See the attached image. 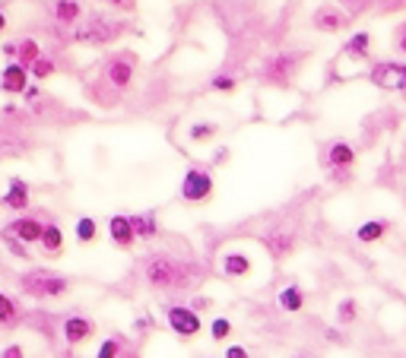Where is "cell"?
Masks as SVG:
<instances>
[{
  "label": "cell",
  "mask_w": 406,
  "mask_h": 358,
  "mask_svg": "<svg viewBox=\"0 0 406 358\" xmlns=\"http://www.w3.org/2000/svg\"><path fill=\"white\" fill-rule=\"evenodd\" d=\"M143 276H146V283L159 292L191 289V267L175 260L172 254H146L143 257Z\"/></svg>",
  "instance_id": "cell-1"
},
{
  "label": "cell",
  "mask_w": 406,
  "mask_h": 358,
  "mask_svg": "<svg viewBox=\"0 0 406 358\" xmlns=\"http://www.w3.org/2000/svg\"><path fill=\"white\" fill-rule=\"evenodd\" d=\"M216 191V181H213V172L203 165H191L184 172V178H181V200L184 203H207L210 197H213Z\"/></svg>",
  "instance_id": "cell-2"
},
{
  "label": "cell",
  "mask_w": 406,
  "mask_h": 358,
  "mask_svg": "<svg viewBox=\"0 0 406 358\" xmlns=\"http://www.w3.org/2000/svg\"><path fill=\"white\" fill-rule=\"evenodd\" d=\"M70 283L64 276L57 273H48V269H35V273L22 276V292L32 298H61L67 295Z\"/></svg>",
  "instance_id": "cell-3"
},
{
  "label": "cell",
  "mask_w": 406,
  "mask_h": 358,
  "mask_svg": "<svg viewBox=\"0 0 406 358\" xmlns=\"http://www.w3.org/2000/svg\"><path fill=\"white\" fill-rule=\"evenodd\" d=\"M368 83L384 92H406V61H375L368 67Z\"/></svg>",
  "instance_id": "cell-4"
},
{
  "label": "cell",
  "mask_w": 406,
  "mask_h": 358,
  "mask_svg": "<svg viewBox=\"0 0 406 358\" xmlns=\"http://www.w3.org/2000/svg\"><path fill=\"white\" fill-rule=\"evenodd\" d=\"M166 324H168V330H172L178 339H184V343L194 339V336H200V330H203V320H200V314L191 308V304H168Z\"/></svg>",
  "instance_id": "cell-5"
},
{
  "label": "cell",
  "mask_w": 406,
  "mask_h": 358,
  "mask_svg": "<svg viewBox=\"0 0 406 358\" xmlns=\"http://www.w3.org/2000/svg\"><path fill=\"white\" fill-rule=\"evenodd\" d=\"M349 13H346L340 3H321V7L311 13V26L317 29V32L324 35H333V32H343L346 26H349Z\"/></svg>",
  "instance_id": "cell-6"
},
{
  "label": "cell",
  "mask_w": 406,
  "mask_h": 358,
  "mask_svg": "<svg viewBox=\"0 0 406 358\" xmlns=\"http://www.w3.org/2000/svg\"><path fill=\"white\" fill-rule=\"evenodd\" d=\"M327 165H331V174L340 178V184H346L352 165H356V149H352L346 140H333V143L327 146Z\"/></svg>",
  "instance_id": "cell-7"
},
{
  "label": "cell",
  "mask_w": 406,
  "mask_h": 358,
  "mask_svg": "<svg viewBox=\"0 0 406 358\" xmlns=\"http://www.w3.org/2000/svg\"><path fill=\"white\" fill-rule=\"evenodd\" d=\"M298 64H302V57L298 54H273L267 57V64H263V80L273 86H286L296 76Z\"/></svg>",
  "instance_id": "cell-8"
},
{
  "label": "cell",
  "mask_w": 406,
  "mask_h": 358,
  "mask_svg": "<svg viewBox=\"0 0 406 358\" xmlns=\"http://www.w3.org/2000/svg\"><path fill=\"white\" fill-rule=\"evenodd\" d=\"M133 73H137V57L133 54H115L105 64V76L115 89H127L133 83Z\"/></svg>",
  "instance_id": "cell-9"
},
{
  "label": "cell",
  "mask_w": 406,
  "mask_h": 358,
  "mask_svg": "<svg viewBox=\"0 0 406 358\" xmlns=\"http://www.w3.org/2000/svg\"><path fill=\"white\" fill-rule=\"evenodd\" d=\"M117 29H121V26H111L108 20H99V16H92L89 22H83V26L76 29V42L105 45V42H111V38L117 35Z\"/></svg>",
  "instance_id": "cell-10"
},
{
  "label": "cell",
  "mask_w": 406,
  "mask_h": 358,
  "mask_svg": "<svg viewBox=\"0 0 406 358\" xmlns=\"http://www.w3.org/2000/svg\"><path fill=\"white\" fill-rule=\"evenodd\" d=\"M42 232H45V222L32 219V216H20V219H13L3 228V234H10V238H16L22 244H38L42 241Z\"/></svg>",
  "instance_id": "cell-11"
},
{
  "label": "cell",
  "mask_w": 406,
  "mask_h": 358,
  "mask_svg": "<svg viewBox=\"0 0 406 358\" xmlns=\"http://www.w3.org/2000/svg\"><path fill=\"white\" fill-rule=\"evenodd\" d=\"M108 238H111V244L115 248H133V241H137V232H133V222H131V216H124V213H117V216H111L108 219Z\"/></svg>",
  "instance_id": "cell-12"
},
{
  "label": "cell",
  "mask_w": 406,
  "mask_h": 358,
  "mask_svg": "<svg viewBox=\"0 0 406 358\" xmlns=\"http://www.w3.org/2000/svg\"><path fill=\"white\" fill-rule=\"evenodd\" d=\"M92 333H96V324L83 314H70L67 320H64V343L67 345H83Z\"/></svg>",
  "instance_id": "cell-13"
},
{
  "label": "cell",
  "mask_w": 406,
  "mask_h": 358,
  "mask_svg": "<svg viewBox=\"0 0 406 358\" xmlns=\"http://www.w3.org/2000/svg\"><path fill=\"white\" fill-rule=\"evenodd\" d=\"M251 257L241 254V251H229V254H222V276L226 279H245V276L251 273Z\"/></svg>",
  "instance_id": "cell-14"
},
{
  "label": "cell",
  "mask_w": 406,
  "mask_h": 358,
  "mask_svg": "<svg viewBox=\"0 0 406 358\" xmlns=\"http://www.w3.org/2000/svg\"><path fill=\"white\" fill-rule=\"evenodd\" d=\"M343 57H352V61H368V57H372V35H368V32L349 35L346 45H343Z\"/></svg>",
  "instance_id": "cell-15"
},
{
  "label": "cell",
  "mask_w": 406,
  "mask_h": 358,
  "mask_svg": "<svg viewBox=\"0 0 406 358\" xmlns=\"http://www.w3.org/2000/svg\"><path fill=\"white\" fill-rule=\"evenodd\" d=\"M387 232H391V222L387 219H368L356 228V241L358 244H375V241H381Z\"/></svg>",
  "instance_id": "cell-16"
},
{
  "label": "cell",
  "mask_w": 406,
  "mask_h": 358,
  "mask_svg": "<svg viewBox=\"0 0 406 358\" xmlns=\"http://www.w3.org/2000/svg\"><path fill=\"white\" fill-rule=\"evenodd\" d=\"M26 80H29L26 67H22V64H10V67L0 73V89L3 92H26Z\"/></svg>",
  "instance_id": "cell-17"
},
{
  "label": "cell",
  "mask_w": 406,
  "mask_h": 358,
  "mask_svg": "<svg viewBox=\"0 0 406 358\" xmlns=\"http://www.w3.org/2000/svg\"><path fill=\"white\" fill-rule=\"evenodd\" d=\"M276 304H280V311H286V314H298V311H305V289L302 285H286V289L276 295Z\"/></svg>",
  "instance_id": "cell-18"
},
{
  "label": "cell",
  "mask_w": 406,
  "mask_h": 358,
  "mask_svg": "<svg viewBox=\"0 0 406 358\" xmlns=\"http://www.w3.org/2000/svg\"><path fill=\"white\" fill-rule=\"evenodd\" d=\"M3 207H10V209H26L29 207V184L22 178L10 181L7 193H3Z\"/></svg>",
  "instance_id": "cell-19"
},
{
  "label": "cell",
  "mask_w": 406,
  "mask_h": 358,
  "mask_svg": "<svg viewBox=\"0 0 406 358\" xmlns=\"http://www.w3.org/2000/svg\"><path fill=\"white\" fill-rule=\"evenodd\" d=\"M131 222H133V232H137L140 241H152V238H159L156 213H137V216H131Z\"/></svg>",
  "instance_id": "cell-20"
},
{
  "label": "cell",
  "mask_w": 406,
  "mask_h": 358,
  "mask_svg": "<svg viewBox=\"0 0 406 358\" xmlns=\"http://www.w3.org/2000/svg\"><path fill=\"white\" fill-rule=\"evenodd\" d=\"M42 251L45 254H61L64 251V232H61V225H55V222H45V232H42Z\"/></svg>",
  "instance_id": "cell-21"
},
{
  "label": "cell",
  "mask_w": 406,
  "mask_h": 358,
  "mask_svg": "<svg viewBox=\"0 0 406 358\" xmlns=\"http://www.w3.org/2000/svg\"><path fill=\"white\" fill-rule=\"evenodd\" d=\"M216 133H219V124H213V121H197L187 130V140L191 143H210V140H216Z\"/></svg>",
  "instance_id": "cell-22"
},
{
  "label": "cell",
  "mask_w": 406,
  "mask_h": 358,
  "mask_svg": "<svg viewBox=\"0 0 406 358\" xmlns=\"http://www.w3.org/2000/svg\"><path fill=\"white\" fill-rule=\"evenodd\" d=\"M99 234V222L92 219V216H80L76 219V241L80 244H92Z\"/></svg>",
  "instance_id": "cell-23"
},
{
  "label": "cell",
  "mask_w": 406,
  "mask_h": 358,
  "mask_svg": "<svg viewBox=\"0 0 406 358\" xmlns=\"http://www.w3.org/2000/svg\"><path fill=\"white\" fill-rule=\"evenodd\" d=\"M55 16H57V22H76L80 16H83V7H80L76 0H57Z\"/></svg>",
  "instance_id": "cell-24"
},
{
  "label": "cell",
  "mask_w": 406,
  "mask_h": 358,
  "mask_svg": "<svg viewBox=\"0 0 406 358\" xmlns=\"http://www.w3.org/2000/svg\"><path fill=\"white\" fill-rule=\"evenodd\" d=\"M16 320H20V304L0 292V327H10V324H16Z\"/></svg>",
  "instance_id": "cell-25"
},
{
  "label": "cell",
  "mask_w": 406,
  "mask_h": 358,
  "mask_svg": "<svg viewBox=\"0 0 406 358\" xmlns=\"http://www.w3.org/2000/svg\"><path fill=\"white\" fill-rule=\"evenodd\" d=\"M229 336H232V320L229 317H213L210 320V339L213 343H226Z\"/></svg>",
  "instance_id": "cell-26"
},
{
  "label": "cell",
  "mask_w": 406,
  "mask_h": 358,
  "mask_svg": "<svg viewBox=\"0 0 406 358\" xmlns=\"http://www.w3.org/2000/svg\"><path fill=\"white\" fill-rule=\"evenodd\" d=\"M356 317H358V301L356 298H343V301L337 304V320L343 327H349V324H356Z\"/></svg>",
  "instance_id": "cell-27"
},
{
  "label": "cell",
  "mask_w": 406,
  "mask_h": 358,
  "mask_svg": "<svg viewBox=\"0 0 406 358\" xmlns=\"http://www.w3.org/2000/svg\"><path fill=\"white\" fill-rule=\"evenodd\" d=\"M210 89H213V92H222V96H232V92L238 89V80H235L232 73H216L213 80H210Z\"/></svg>",
  "instance_id": "cell-28"
},
{
  "label": "cell",
  "mask_w": 406,
  "mask_h": 358,
  "mask_svg": "<svg viewBox=\"0 0 406 358\" xmlns=\"http://www.w3.org/2000/svg\"><path fill=\"white\" fill-rule=\"evenodd\" d=\"M121 349H124V345H121V339H117V336H108L102 345H99L96 358H121Z\"/></svg>",
  "instance_id": "cell-29"
},
{
  "label": "cell",
  "mask_w": 406,
  "mask_h": 358,
  "mask_svg": "<svg viewBox=\"0 0 406 358\" xmlns=\"http://www.w3.org/2000/svg\"><path fill=\"white\" fill-rule=\"evenodd\" d=\"M16 54L22 57V67H26V64L32 67V64L38 61V57H42V54H38V48H35V42H22L20 48H16Z\"/></svg>",
  "instance_id": "cell-30"
},
{
  "label": "cell",
  "mask_w": 406,
  "mask_h": 358,
  "mask_svg": "<svg viewBox=\"0 0 406 358\" xmlns=\"http://www.w3.org/2000/svg\"><path fill=\"white\" fill-rule=\"evenodd\" d=\"M368 3H372V0H340V7H343L346 13H349V20L362 16L365 10H368Z\"/></svg>",
  "instance_id": "cell-31"
},
{
  "label": "cell",
  "mask_w": 406,
  "mask_h": 358,
  "mask_svg": "<svg viewBox=\"0 0 406 358\" xmlns=\"http://www.w3.org/2000/svg\"><path fill=\"white\" fill-rule=\"evenodd\" d=\"M55 73V64L48 61V57H38V61L32 64V76L35 80H45V76H51Z\"/></svg>",
  "instance_id": "cell-32"
},
{
  "label": "cell",
  "mask_w": 406,
  "mask_h": 358,
  "mask_svg": "<svg viewBox=\"0 0 406 358\" xmlns=\"http://www.w3.org/2000/svg\"><path fill=\"white\" fill-rule=\"evenodd\" d=\"M393 45H397V51L406 57V22H400V26H397V35H393Z\"/></svg>",
  "instance_id": "cell-33"
},
{
  "label": "cell",
  "mask_w": 406,
  "mask_h": 358,
  "mask_svg": "<svg viewBox=\"0 0 406 358\" xmlns=\"http://www.w3.org/2000/svg\"><path fill=\"white\" fill-rule=\"evenodd\" d=\"M226 358H251V352L245 349V345H226Z\"/></svg>",
  "instance_id": "cell-34"
},
{
  "label": "cell",
  "mask_w": 406,
  "mask_h": 358,
  "mask_svg": "<svg viewBox=\"0 0 406 358\" xmlns=\"http://www.w3.org/2000/svg\"><path fill=\"white\" fill-rule=\"evenodd\" d=\"M0 358H26V352H22V345H7V349L0 352Z\"/></svg>",
  "instance_id": "cell-35"
},
{
  "label": "cell",
  "mask_w": 406,
  "mask_h": 358,
  "mask_svg": "<svg viewBox=\"0 0 406 358\" xmlns=\"http://www.w3.org/2000/svg\"><path fill=\"white\" fill-rule=\"evenodd\" d=\"M191 308H194V311H197V314H200V311L213 308V301H210V298H203V295H200V298H194V301H191Z\"/></svg>",
  "instance_id": "cell-36"
},
{
  "label": "cell",
  "mask_w": 406,
  "mask_h": 358,
  "mask_svg": "<svg viewBox=\"0 0 406 358\" xmlns=\"http://www.w3.org/2000/svg\"><path fill=\"white\" fill-rule=\"evenodd\" d=\"M229 156H232V152H229V149H216L213 165H226V162H229Z\"/></svg>",
  "instance_id": "cell-37"
},
{
  "label": "cell",
  "mask_w": 406,
  "mask_h": 358,
  "mask_svg": "<svg viewBox=\"0 0 406 358\" xmlns=\"http://www.w3.org/2000/svg\"><path fill=\"white\" fill-rule=\"evenodd\" d=\"M105 3H111V7H131L133 0H105Z\"/></svg>",
  "instance_id": "cell-38"
},
{
  "label": "cell",
  "mask_w": 406,
  "mask_h": 358,
  "mask_svg": "<svg viewBox=\"0 0 406 358\" xmlns=\"http://www.w3.org/2000/svg\"><path fill=\"white\" fill-rule=\"evenodd\" d=\"M3 26H7V20H3V13H0V32H3Z\"/></svg>",
  "instance_id": "cell-39"
}]
</instances>
